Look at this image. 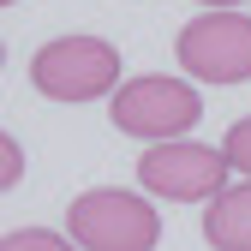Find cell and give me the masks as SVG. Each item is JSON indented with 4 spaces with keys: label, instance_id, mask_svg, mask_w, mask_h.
Returning a JSON list of instances; mask_svg holds the SVG:
<instances>
[{
    "label": "cell",
    "instance_id": "6da1fadb",
    "mask_svg": "<svg viewBox=\"0 0 251 251\" xmlns=\"http://www.w3.org/2000/svg\"><path fill=\"white\" fill-rule=\"evenodd\" d=\"M108 120H114V132H126V138L174 144V138H185L203 120V96H198V84H185V78L144 72V78H126L108 96Z\"/></svg>",
    "mask_w": 251,
    "mask_h": 251
},
{
    "label": "cell",
    "instance_id": "7a4b0ae2",
    "mask_svg": "<svg viewBox=\"0 0 251 251\" xmlns=\"http://www.w3.org/2000/svg\"><path fill=\"white\" fill-rule=\"evenodd\" d=\"M66 233L78 239V251H155L162 239V215L155 203H144L138 192L120 185H90L66 209Z\"/></svg>",
    "mask_w": 251,
    "mask_h": 251
},
{
    "label": "cell",
    "instance_id": "3957f363",
    "mask_svg": "<svg viewBox=\"0 0 251 251\" xmlns=\"http://www.w3.org/2000/svg\"><path fill=\"white\" fill-rule=\"evenodd\" d=\"M30 84L48 102H102L120 90V48L102 36H54L30 54Z\"/></svg>",
    "mask_w": 251,
    "mask_h": 251
},
{
    "label": "cell",
    "instance_id": "277c9868",
    "mask_svg": "<svg viewBox=\"0 0 251 251\" xmlns=\"http://www.w3.org/2000/svg\"><path fill=\"white\" fill-rule=\"evenodd\" d=\"M227 150L222 144H192V138H174V144H150L138 155V185L162 203H215L227 192Z\"/></svg>",
    "mask_w": 251,
    "mask_h": 251
},
{
    "label": "cell",
    "instance_id": "5b68a950",
    "mask_svg": "<svg viewBox=\"0 0 251 251\" xmlns=\"http://www.w3.org/2000/svg\"><path fill=\"white\" fill-rule=\"evenodd\" d=\"M174 60L198 84H245L251 78V12H198L174 36Z\"/></svg>",
    "mask_w": 251,
    "mask_h": 251
},
{
    "label": "cell",
    "instance_id": "8992f818",
    "mask_svg": "<svg viewBox=\"0 0 251 251\" xmlns=\"http://www.w3.org/2000/svg\"><path fill=\"white\" fill-rule=\"evenodd\" d=\"M203 239H209V251H251V179L227 185L203 209Z\"/></svg>",
    "mask_w": 251,
    "mask_h": 251
},
{
    "label": "cell",
    "instance_id": "52a82bcc",
    "mask_svg": "<svg viewBox=\"0 0 251 251\" xmlns=\"http://www.w3.org/2000/svg\"><path fill=\"white\" fill-rule=\"evenodd\" d=\"M0 251H78L72 233H54V227H12L0 239Z\"/></svg>",
    "mask_w": 251,
    "mask_h": 251
},
{
    "label": "cell",
    "instance_id": "ba28073f",
    "mask_svg": "<svg viewBox=\"0 0 251 251\" xmlns=\"http://www.w3.org/2000/svg\"><path fill=\"white\" fill-rule=\"evenodd\" d=\"M222 150H227V162H233V174H245V179H251V114L227 126V138H222Z\"/></svg>",
    "mask_w": 251,
    "mask_h": 251
},
{
    "label": "cell",
    "instance_id": "9c48e42d",
    "mask_svg": "<svg viewBox=\"0 0 251 251\" xmlns=\"http://www.w3.org/2000/svg\"><path fill=\"white\" fill-rule=\"evenodd\" d=\"M0 150H6V185H18V174H24V150H18V138H0Z\"/></svg>",
    "mask_w": 251,
    "mask_h": 251
},
{
    "label": "cell",
    "instance_id": "30bf717a",
    "mask_svg": "<svg viewBox=\"0 0 251 251\" xmlns=\"http://www.w3.org/2000/svg\"><path fill=\"white\" fill-rule=\"evenodd\" d=\"M198 6H209V12H239L245 0H198Z\"/></svg>",
    "mask_w": 251,
    "mask_h": 251
}]
</instances>
